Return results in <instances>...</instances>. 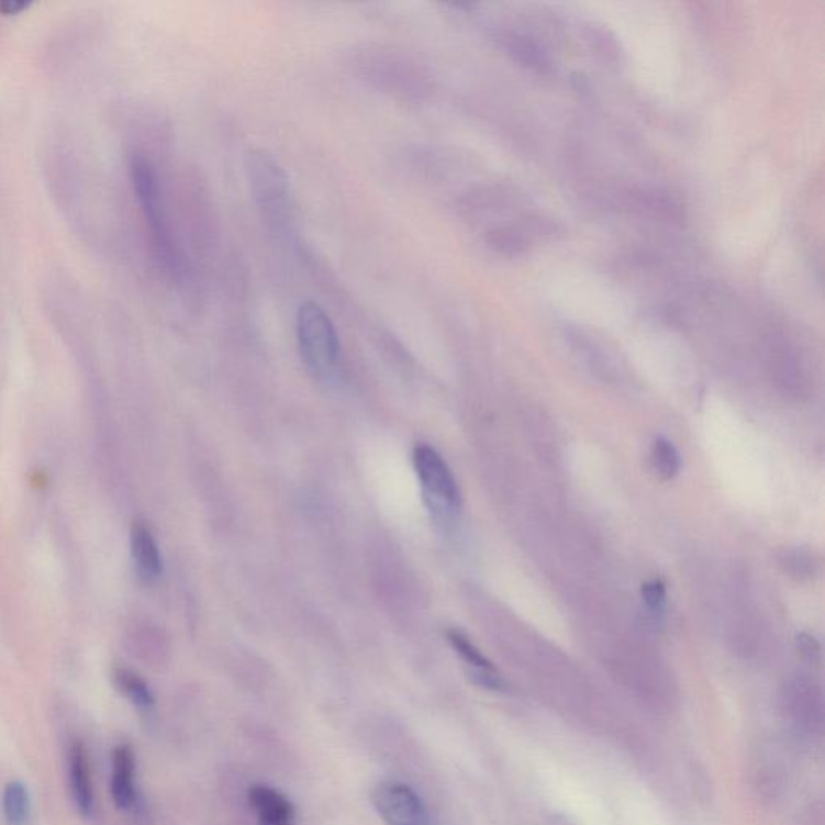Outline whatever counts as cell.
Masks as SVG:
<instances>
[{"label":"cell","mask_w":825,"mask_h":825,"mask_svg":"<svg viewBox=\"0 0 825 825\" xmlns=\"http://www.w3.org/2000/svg\"><path fill=\"white\" fill-rule=\"evenodd\" d=\"M245 171L258 215L276 239L291 237L296 226V199L279 158L265 147L245 152Z\"/></svg>","instance_id":"1"},{"label":"cell","mask_w":825,"mask_h":825,"mask_svg":"<svg viewBox=\"0 0 825 825\" xmlns=\"http://www.w3.org/2000/svg\"><path fill=\"white\" fill-rule=\"evenodd\" d=\"M131 185L140 203L150 236V247L158 268L172 279L182 278V258L168 221L164 192L154 165L143 154H134L130 164Z\"/></svg>","instance_id":"2"},{"label":"cell","mask_w":825,"mask_h":825,"mask_svg":"<svg viewBox=\"0 0 825 825\" xmlns=\"http://www.w3.org/2000/svg\"><path fill=\"white\" fill-rule=\"evenodd\" d=\"M297 341L303 364L321 381L333 378L341 358L339 336L333 320L316 302L299 306L296 320Z\"/></svg>","instance_id":"3"},{"label":"cell","mask_w":825,"mask_h":825,"mask_svg":"<svg viewBox=\"0 0 825 825\" xmlns=\"http://www.w3.org/2000/svg\"><path fill=\"white\" fill-rule=\"evenodd\" d=\"M413 462L427 509L437 520L454 517L461 509V493L447 462L427 444L414 445Z\"/></svg>","instance_id":"4"},{"label":"cell","mask_w":825,"mask_h":825,"mask_svg":"<svg viewBox=\"0 0 825 825\" xmlns=\"http://www.w3.org/2000/svg\"><path fill=\"white\" fill-rule=\"evenodd\" d=\"M372 803L389 825H430L423 800L405 783H382L376 789Z\"/></svg>","instance_id":"5"},{"label":"cell","mask_w":825,"mask_h":825,"mask_svg":"<svg viewBox=\"0 0 825 825\" xmlns=\"http://www.w3.org/2000/svg\"><path fill=\"white\" fill-rule=\"evenodd\" d=\"M361 67L365 68L369 81L376 82L379 88L402 94H410L423 88V82L414 74L412 65L399 55L376 51L375 54L368 55V60L361 62Z\"/></svg>","instance_id":"6"},{"label":"cell","mask_w":825,"mask_h":825,"mask_svg":"<svg viewBox=\"0 0 825 825\" xmlns=\"http://www.w3.org/2000/svg\"><path fill=\"white\" fill-rule=\"evenodd\" d=\"M68 779L76 810L82 817H91L94 814V789L88 751L79 740L74 742L68 751Z\"/></svg>","instance_id":"7"},{"label":"cell","mask_w":825,"mask_h":825,"mask_svg":"<svg viewBox=\"0 0 825 825\" xmlns=\"http://www.w3.org/2000/svg\"><path fill=\"white\" fill-rule=\"evenodd\" d=\"M112 799L119 810L136 804V756L130 745H119L112 755Z\"/></svg>","instance_id":"8"},{"label":"cell","mask_w":825,"mask_h":825,"mask_svg":"<svg viewBox=\"0 0 825 825\" xmlns=\"http://www.w3.org/2000/svg\"><path fill=\"white\" fill-rule=\"evenodd\" d=\"M131 554H133L137 575L143 581L154 582L160 578L164 562H161L157 540L146 524L136 523L131 529Z\"/></svg>","instance_id":"9"},{"label":"cell","mask_w":825,"mask_h":825,"mask_svg":"<svg viewBox=\"0 0 825 825\" xmlns=\"http://www.w3.org/2000/svg\"><path fill=\"white\" fill-rule=\"evenodd\" d=\"M248 800L260 817V825L296 824V807L282 793L276 792L271 787H252Z\"/></svg>","instance_id":"10"},{"label":"cell","mask_w":825,"mask_h":825,"mask_svg":"<svg viewBox=\"0 0 825 825\" xmlns=\"http://www.w3.org/2000/svg\"><path fill=\"white\" fill-rule=\"evenodd\" d=\"M503 47L506 54L521 67L529 68L535 74L547 75L554 70L550 55L531 36L521 33H509L503 36Z\"/></svg>","instance_id":"11"},{"label":"cell","mask_w":825,"mask_h":825,"mask_svg":"<svg viewBox=\"0 0 825 825\" xmlns=\"http://www.w3.org/2000/svg\"><path fill=\"white\" fill-rule=\"evenodd\" d=\"M2 811L7 824H27L31 814V800L25 783L20 782V780L7 783L2 793Z\"/></svg>","instance_id":"12"},{"label":"cell","mask_w":825,"mask_h":825,"mask_svg":"<svg viewBox=\"0 0 825 825\" xmlns=\"http://www.w3.org/2000/svg\"><path fill=\"white\" fill-rule=\"evenodd\" d=\"M115 683L120 692L140 710H152L155 696L146 680L131 669L120 668L115 671Z\"/></svg>","instance_id":"13"},{"label":"cell","mask_w":825,"mask_h":825,"mask_svg":"<svg viewBox=\"0 0 825 825\" xmlns=\"http://www.w3.org/2000/svg\"><path fill=\"white\" fill-rule=\"evenodd\" d=\"M680 465H682V461H680V455L675 444L666 437H656L654 447H651V466H654L656 475L662 481H671L679 475Z\"/></svg>","instance_id":"14"},{"label":"cell","mask_w":825,"mask_h":825,"mask_svg":"<svg viewBox=\"0 0 825 825\" xmlns=\"http://www.w3.org/2000/svg\"><path fill=\"white\" fill-rule=\"evenodd\" d=\"M447 638L455 651L475 669V676L495 675L492 662L475 647V644L462 632L448 629Z\"/></svg>","instance_id":"15"},{"label":"cell","mask_w":825,"mask_h":825,"mask_svg":"<svg viewBox=\"0 0 825 825\" xmlns=\"http://www.w3.org/2000/svg\"><path fill=\"white\" fill-rule=\"evenodd\" d=\"M487 244L503 257H520L529 248L526 237L513 227H495L487 234Z\"/></svg>","instance_id":"16"},{"label":"cell","mask_w":825,"mask_h":825,"mask_svg":"<svg viewBox=\"0 0 825 825\" xmlns=\"http://www.w3.org/2000/svg\"><path fill=\"white\" fill-rule=\"evenodd\" d=\"M634 202L642 209L647 210L650 215L658 219L678 220L680 209L678 203L669 196L659 194V192L642 191L632 196Z\"/></svg>","instance_id":"17"},{"label":"cell","mask_w":825,"mask_h":825,"mask_svg":"<svg viewBox=\"0 0 825 825\" xmlns=\"http://www.w3.org/2000/svg\"><path fill=\"white\" fill-rule=\"evenodd\" d=\"M642 599H644L645 605H647V610L650 611L651 616H662L666 606L665 582L655 579V581L644 583V587H642Z\"/></svg>","instance_id":"18"}]
</instances>
